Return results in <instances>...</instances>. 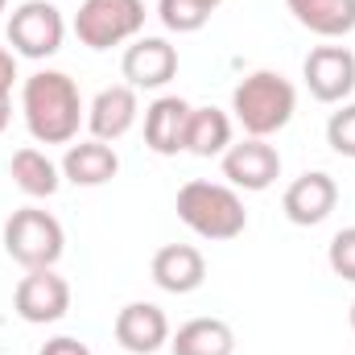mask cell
I'll list each match as a JSON object with an SVG mask.
<instances>
[{
    "mask_svg": "<svg viewBox=\"0 0 355 355\" xmlns=\"http://www.w3.org/2000/svg\"><path fill=\"white\" fill-rule=\"evenodd\" d=\"M4 8H8V0H0V12H4Z\"/></svg>",
    "mask_w": 355,
    "mask_h": 355,
    "instance_id": "cell-29",
    "label": "cell"
},
{
    "mask_svg": "<svg viewBox=\"0 0 355 355\" xmlns=\"http://www.w3.org/2000/svg\"><path fill=\"white\" fill-rule=\"evenodd\" d=\"M223 178L236 190L261 194V190H268L281 178V153L268 145L265 137H244L240 145H232L223 153Z\"/></svg>",
    "mask_w": 355,
    "mask_h": 355,
    "instance_id": "cell-9",
    "label": "cell"
},
{
    "mask_svg": "<svg viewBox=\"0 0 355 355\" xmlns=\"http://www.w3.org/2000/svg\"><path fill=\"white\" fill-rule=\"evenodd\" d=\"M62 37H67V21L50 0H25L8 17V46L17 58H33V62L54 58L62 50Z\"/></svg>",
    "mask_w": 355,
    "mask_h": 355,
    "instance_id": "cell-6",
    "label": "cell"
},
{
    "mask_svg": "<svg viewBox=\"0 0 355 355\" xmlns=\"http://www.w3.org/2000/svg\"><path fill=\"white\" fill-rule=\"evenodd\" d=\"M149 272H153L157 289L182 297V293H194L207 281V261H202V252L194 244H166V248L153 252Z\"/></svg>",
    "mask_w": 355,
    "mask_h": 355,
    "instance_id": "cell-15",
    "label": "cell"
},
{
    "mask_svg": "<svg viewBox=\"0 0 355 355\" xmlns=\"http://www.w3.org/2000/svg\"><path fill=\"white\" fill-rule=\"evenodd\" d=\"M112 331H116V343L128 355H153L162 347H170V318L153 302H128L116 314Z\"/></svg>",
    "mask_w": 355,
    "mask_h": 355,
    "instance_id": "cell-12",
    "label": "cell"
},
{
    "mask_svg": "<svg viewBox=\"0 0 355 355\" xmlns=\"http://www.w3.org/2000/svg\"><path fill=\"white\" fill-rule=\"evenodd\" d=\"M157 17L170 33H198L211 21V8L202 0H157Z\"/></svg>",
    "mask_w": 355,
    "mask_h": 355,
    "instance_id": "cell-21",
    "label": "cell"
},
{
    "mask_svg": "<svg viewBox=\"0 0 355 355\" xmlns=\"http://www.w3.org/2000/svg\"><path fill=\"white\" fill-rule=\"evenodd\" d=\"M232 149V116L219 107H190L186 124V153L194 157H223Z\"/></svg>",
    "mask_w": 355,
    "mask_h": 355,
    "instance_id": "cell-19",
    "label": "cell"
},
{
    "mask_svg": "<svg viewBox=\"0 0 355 355\" xmlns=\"http://www.w3.org/2000/svg\"><path fill=\"white\" fill-rule=\"evenodd\" d=\"M186 124H190V103L182 95H162L145 107V145L157 157L186 153Z\"/></svg>",
    "mask_w": 355,
    "mask_h": 355,
    "instance_id": "cell-14",
    "label": "cell"
},
{
    "mask_svg": "<svg viewBox=\"0 0 355 355\" xmlns=\"http://www.w3.org/2000/svg\"><path fill=\"white\" fill-rule=\"evenodd\" d=\"M327 265H331L335 277L355 281V227H343V232L331 240V248H327Z\"/></svg>",
    "mask_w": 355,
    "mask_h": 355,
    "instance_id": "cell-23",
    "label": "cell"
},
{
    "mask_svg": "<svg viewBox=\"0 0 355 355\" xmlns=\"http://www.w3.org/2000/svg\"><path fill=\"white\" fill-rule=\"evenodd\" d=\"M352 331H355V302H352Z\"/></svg>",
    "mask_w": 355,
    "mask_h": 355,
    "instance_id": "cell-28",
    "label": "cell"
},
{
    "mask_svg": "<svg viewBox=\"0 0 355 355\" xmlns=\"http://www.w3.org/2000/svg\"><path fill=\"white\" fill-rule=\"evenodd\" d=\"M178 219L202 236V240H236L244 236L248 227V211H244V198L236 186L227 182H207V178H194L178 190Z\"/></svg>",
    "mask_w": 355,
    "mask_h": 355,
    "instance_id": "cell-2",
    "label": "cell"
},
{
    "mask_svg": "<svg viewBox=\"0 0 355 355\" xmlns=\"http://www.w3.org/2000/svg\"><path fill=\"white\" fill-rule=\"evenodd\" d=\"M120 75L128 79L132 91H157L178 75V50L166 37H137L124 58H120Z\"/></svg>",
    "mask_w": 355,
    "mask_h": 355,
    "instance_id": "cell-11",
    "label": "cell"
},
{
    "mask_svg": "<svg viewBox=\"0 0 355 355\" xmlns=\"http://www.w3.org/2000/svg\"><path fill=\"white\" fill-rule=\"evenodd\" d=\"M4 252L25 268H54L67 252V232L62 223L42 211V207H21L4 223Z\"/></svg>",
    "mask_w": 355,
    "mask_h": 355,
    "instance_id": "cell-4",
    "label": "cell"
},
{
    "mask_svg": "<svg viewBox=\"0 0 355 355\" xmlns=\"http://www.w3.org/2000/svg\"><path fill=\"white\" fill-rule=\"evenodd\" d=\"M12 310L25 322H33V327H46V322L67 318V310H71V285H67V277H58L54 268H29L17 281Z\"/></svg>",
    "mask_w": 355,
    "mask_h": 355,
    "instance_id": "cell-7",
    "label": "cell"
},
{
    "mask_svg": "<svg viewBox=\"0 0 355 355\" xmlns=\"http://www.w3.org/2000/svg\"><path fill=\"white\" fill-rule=\"evenodd\" d=\"M145 29V0H83L75 12V37L87 50L137 42Z\"/></svg>",
    "mask_w": 355,
    "mask_h": 355,
    "instance_id": "cell-5",
    "label": "cell"
},
{
    "mask_svg": "<svg viewBox=\"0 0 355 355\" xmlns=\"http://www.w3.org/2000/svg\"><path fill=\"white\" fill-rule=\"evenodd\" d=\"M327 145L339 157H352L355 162V103H339V112H331V120H327Z\"/></svg>",
    "mask_w": 355,
    "mask_h": 355,
    "instance_id": "cell-22",
    "label": "cell"
},
{
    "mask_svg": "<svg viewBox=\"0 0 355 355\" xmlns=\"http://www.w3.org/2000/svg\"><path fill=\"white\" fill-rule=\"evenodd\" d=\"M335 202H339V186L322 170H306L302 178H293L285 186V194H281V211L297 227H318L335 211Z\"/></svg>",
    "mask_w": 355,
    "mask_h": 355,
    "instance_id": "cell-10",
    "label": "cell"
},
{
    "mask_svg": "<svg viewBox=\"0 0 355 355\" xmlns=\"http://www.w3.org/2000/svg\"><path fill=\"white\" fill-rule=\"evenodd\" d=\"M174 355H236V331L223 318H190L170 335Z\"/></svg>",
    "mask_w": 355,
    "mask_h": 355,
    "instance_id": "cell-18",
    "label": "cell"
},
{
    "mask_svg": "<svg viewBox=\"0 0 355 355\" xmlns=\"http://www.w3.org/2000/svg\"><path fill=\"white\" fill-rule=\"evenodd\" d=\"M202 4H207V8H211V12H215V8H219V4H223V0H202Z\"/></svg>",
    "mask_w": 355,
    "mask_h": 355,
    "instance_id": "cell-27",
    "label": "cell"
},
{
    "mask_svg": "<svg viewBox=\"0 0 355 355\" xmlns=\"http://www.w3.org/2000/svg\"><path fill=\"white\" fill-rule=\"evenodd\" d=\"M137 116H141V103H137V91L128 87V83H116V87H103L95 99H91L87 107V128L95 141H120V137H128L132 132V124H137Z\"/></svg>",
    "mask_w": 355,
    "mask_h": 355,
    "instance_id": "cell-13",
    "label": "cell"
},
{
    "mask_svg": "<svg viewBox=\"0 0 355 355\" xmlns=\"http://www.w3.org/2000/svg\"><path fill=\"white\" fill-rule=\"evenodd\" d=\"M8 174L17 182V190L29 194V198H54L58 186H62V170H58L42 149H33V145H25V149L12 153Z\"/></svg>",
    "mask_w": 355,
    "mask_h": 355,
    "instance_id": "cell-20",
    "label": "cell"
},
{
    "mask_svg": "<svg viewBox=\"0 0 355 355\" xmlns=\"http://www.w3.org/2000/svg\"><path fill=\"white\" fill-rule=\"evenodd\" d=\"M62 178L75 182V186H107L112 178L120 174V157L107 141H79V145H67V157H62Z\"/></svg>",
    "mask_w": 355,
    "mask_h": 355,
    "instance_id": "cell-16",
    "label": "cell"
},
{
    "mask_svg": "<svg viewBox=\"0 0 355 355\" xmlns=\"http://www.w3.org/2000/svg\"><path fill=\"white\" fill-rule=\"evenodd\" d=\"M21 116L37 145H71L87 120L79 83L62 71H37L21 83Z\"/></svg>",
    "mask_w": 355,
    "mask_h": 355,
    "instance_id": "cell-1",
    "label": "cell"
},
{
    "mask_svg": "<svg viewBox=\"0 0 355 355\" xmlns=\"http://www.w3.org/2000/svg\"><path fill=\"white\" fill-rule=\"evenodd\" d=\"M12 83H17V54L0 46V95H12Z\"/></svg>",
    "mask_w": 355,
    "mask_h": 355,
    "instance_id": "cell-25",
    "label": "cell"
},
{
    "mask_svg": "<svg viewBox=\"0 0 355 355\" xmlns=\"http://www.w3.org/2000/svg\"><path fill=\"white\" fill-rule=\"evenodd\" d=\"M302 79L318 103H347L355 91V54L347 46H314L302 62Z\"/></svg>",
    "mask_w": 355,
    "mask_h": 355,
    "instance_id": "cell-8",
    "label": "cell"
},
{
    "mask_svg": "<svg viewBox=\"0 0 355 355\" xmlns=\"http://www.w3.org/2000/svg\"><path fill=\"white\" fill-rule=\"evenodd\" d=\"M232 112H236V124L248 137H265L268 141L272 132H281L293 120L297 91L281 71H252L232 91Z\"/></svg>",
    "mask_w": 355,
    "mask_h": 355,
    "instance_id": "cell-3",
    "label": "cell"
},
{
    "mask_svg": "<svg viewBox=\"0 0 355 355\" xmlns=\"http://www.w3.org/2000/svg\"><path fill=\"white\" fill-rule=\"evenodd\" d=\"M293 21L327 42L347 37L355 29V0H285Z\"/></svg>",
    "mask_w": 355,
    "mask_h": 355,
    "instance_id": "cell-17",
    "label": "cell"
},
{
    "mask_svg": "<svg viewBox=\"0 0 355 355\" xmlns=\"http://www.w3.org/2000/svg\"><path fill=\"white\" fill-rule=\"evenodd\" d=\"M8 120H12V95H0V132L8 128Z\"/></svg>",
    "mask_w": 355,
    "mask_h": 355,
    "instance_id": "cell-26",
    "label": "cell"
},
{
    "mask_svg": "<svg viewBox=\"0 0 355 355\" xmlns=\"http://www.w3.org/2000/svg\"><path fill=\"white\" fill-rule=\"evenodd\" d=\"M37 355H91V347L87 343H79V339H71V335H58V339L42 343V352Z\"/></svg>",
    "mask_w": 355,
    "mask_h": 355,
    "instance_id": "cell-24",
    "label": "cell"
}]
</instances>
